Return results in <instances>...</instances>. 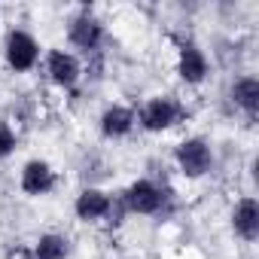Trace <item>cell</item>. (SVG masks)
<instances>
[{
  "label": "cell",
  "instance_id": "cell-1",
  "mask_svg": "<svg viewBox=\"0 0 259 259\" xmlns=\"http://www.w3.org/2000/svg\"><path fill=\"white\" fill-rule=\"evenodd\" d=\"M135 113H138V125L147 135H165L186 119V107L174 95H153Z\"/></svg>",
  "mask_w": 259,
  "mask_h": 259
},
{
  "label": "cell",
  "instance_id": "cell-2",
  "mask_svg": "<svg viewBox=\"0 0 259 259\" xmlns=\"http://www.w3.org/2000/svg\"><path fill=\"white\" fill-rule=\"evenodd\" d=\"M213 147L207 138L201 135H189L183 141H177L174 147V165H177V174L186 177V180H201L213 171Z\"/></svg>",
  "mask_w": 259,
  "mask_h": 259
},
{
  "label": "cell",
  "instance_id": "cell-3",
  "mask_svg": "<svg viewBox=\"0 0 259 259\" xmlns=\"http://www.w3.org/2000/svg\"><path fill=\"white\" fill-rule=\"evenodd\" d=\"M168 195H171V192H168L162 183L150 180V177H138V180H132V183L119 192V198H122L128 217H159V213L165 210Z\"/></svg>",
  "mask_w": 259,
  "mask_h": 259
},
{
  "label": "cell",
  "instance_id": "cell-4",
  "mask_svg": "<svg viewBox=\"0 0 259 259\" xmlns=\"http://www.w3.org/2000/svg\"><path fill=\"white\" fill-rule=\"evenodd\" d=\"M104 40H107V28L89 7H82V10H76L70 16V22H67V43H70V49H76L79 55L89 58V55L104 52Z\"/></svg>",
  "mask_w": 259,
  "mask_h": 259
},
{
  "label": "cell",
  "instance_id": "cell-5",
  "mask_svg": "<svg viewBox=\"0 0 259 259\" xmlns=\"http://www.w3.org/2000/svg\"><path fill=\"white\" fill-rule=\"evenodd\" d=\"M43 58L40 40L25 28H10L4 37V61L13 73H31Z\"/></svg>",
  "mask_w": 259,
  "mask_h": 259
},
{
  "label": "cell",
  "instance_id": "cell-6",
  "mask_svg": "<svg viewBox=\"0 0 259 259\" xmlns=\"http://www.w3.org/2000/svg\"><path fill=\"white\" fill-rule=\"evenodd\" d=\"M174 70L186 85H204L210 79V58L195 40H180L174 49Z\"/></svg>",
  "mask_w": 259,
  "mask_h": 259
},
{
  "label": "cell",
  "instance_id": "cell-7",
  "mask_svg": "<svg viewBox=\"0 0 259 259\" xmlns=\"http://www.w3.org/2000/svg\"><path fill=\"white\" fill-rule=\"evenodd\" d=\"M43 70H46V79L55 89L70 92L82 79V58L70 49H49L46 58H43Z\"/></svg>",
  "mask_w": 259,
  "mask_h": 259
},
{
  "label": "cell",
  "instance_id": "cell-8",
  "mask_svg": "<svg viewBox=\"0 0 259 259\" xmlns=\"http://www.w3.org/2000/svg\"><path fill=\"white\" fill-rule=\"evenodd\" d=\"M138 128V113L128 104H107L98 116V135L104 141H125Z\"/></svg>",
  "mask_w": 259,
  "mask_h": 259
},
{
  "label": "cell",
  "instance_id": "cell-9",
  "mask_svg": "<svg viewBox=\"0 0 259 259\" xmlns=\"http://www.w3.org/2000/svg\"><path fill=\"white\" fill-rule=\"evenodd\" d=\"M58 186V171L46 159H28L19 174V189L28 198H43Z\"/></svg>",
  "mask_w": 259,
  "mask_h": 259
},
{
  "label": "cell",
  "instance_id": "cell-10",
  "mask_svg": "<svg viewBox=\"0 0 259 259\" xmlns=\"http://www.w3.org/2000/svg\"><path fill=\"white\" fill-rule=\"evenodd\" d=\"M110 204H113V195L101 186H82L79 195L73 198V213L79 223H104L107 213H110Z\"/></svg>",
  "mask_w": 259,
  "mask_h": 259
},
{
  "label": "cell",
  "instance_id": "cell-11",
  "mask_svg": "<svg viewBox=\"0 0 259 259\" xmlns=\"http://www.w3.org/2000/svg\"><path fill=\"white\" fill-rule=\"evenodd\" d=\"M229 223H232L235 238H241L244 244H256V238H259V201L253 195H241L232 204Z\"/></svg>",
  "mask_w": 259,
  "mask_h": 259
},
{
  "label": "cell",
  "instance_id": "cell-12",
  "mask_svg": "<svg viewBox=\"0 0 259 259\" xmlns=\"http://www.w3.org/2000/svg\"><path fill=\"white\" fill-rule=\"evenodd\" d=\"M229 101H232L235 110H241L247 119H256V113H259V79H256L253 73H244V76L232 79Z\"/></svg>",
  "mask_w": 259,
  "mask_h": 259
},
{
  "label": "cell",
  "instance_id": "cell-13",
  "mask_svg": "<svg viewBox=\"0 0 259 259\" xmlns=\"http://www.w3.org/2000/svg\"><path fill=\"white\" fill-rule=\"evenodd\" d=\"M70 238L61 232H43L34 247H31V259H70Z\"/></svg>",
  "mask_w": 259,
  "mask_h": 259
},
{
  "label": "cell",
  "instance_id": "cell-14",
  "mask_svg": "<svg viewBox=\"0 0 259 259\" xmlns=\"http://www.w3.org/2000/svg\"><path fill=\"white\" fill-rule=\"evenodd\" d=\"M19 150V132L13 128L10 119H0V162L10 159Z\"/></svg>",
  "mask_w": 259,
  "mask_h": 259
}]
</instances>
